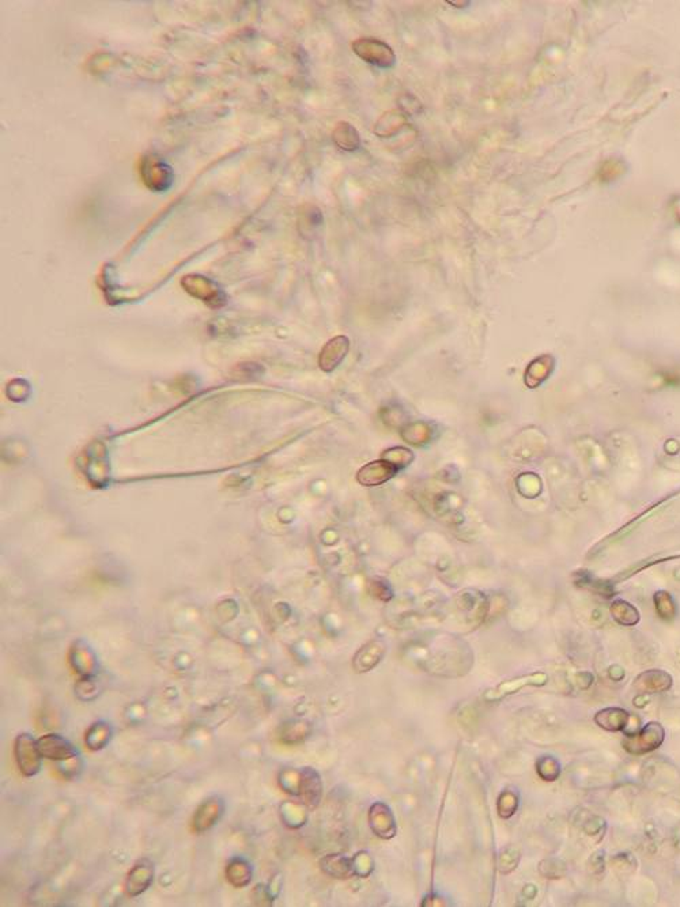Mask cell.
<instances>
[{
	"label": "cell",
	"mask_w": 680,
	"mask_h": 907,
	"mask_svg": "<svg viewBox=\"0 0 680 907\" xmlns=\"http://www.w3.org/2000/svg\"><path fill=\"white\" fill-rule=\"evenodd\" d=\"M449 4H450V6H460V7H464V6H469V1H463V3H462V1H449Z\"/></svg>",
	"instance_id": "obj_26"
},
{
	"label": "cell",
	"mask_w": 680,
	"mask_h": 907,
	"mask_svg": "<svg viewBox=\"0 0 680 907\" xmlns=\"http://www.w3.org/2000/svg\"><path fill=\"white\" fill-rule=\"evenodd\" d=\"M538 774H539L541 780H544L547 782H553L561 774V765H560V762L557 759H554L551 756L541 758L538 762Z\"/></svg>",
	"instance_id": "obj_22"
},
{
	"label": "cell",
	"mask_w": 680,
	"mask_h": 907,
	"mask_svg": "<svg viewBox=\"0 0 680 907\" xmlns=\"http://www.w3.org/2000/svg\"><path fill=\"white\" fill-rule=\"evenodd\" d=\"M15 758L25 777H33L41 770V752L30 733H21L15 740Z\"/></svg>",
	"instance_id": "obj_3"
},
{
	"label": "cell",
	"mask_w": 680,
	"mask_h": 907,
	"mask_svg": "<svg viewBox=\"0 0 680 907\" xmlns=\"http://www.w3.org/2000/svg\"><path fill=\"white\" fill-rule=\"evenodd\" d=\"M320 866L323 868V871L326 873H328L329 876L340 879V880H346V879L352 878V875H355L352 860H349V859H346L345 856H340V854L326 856L323 860L320 861Z\"/></svg>",
	"instance_id": "obj_15"
},
{
	"label": "cell",
	"mask_w": 680,
	"mask_h": 907,
	"mask_svg": "<svg viewBox=\"0 0 680 907\" xmlns=\"http://www.w3.org/2000/svg\"><path fill=\"white\" fill-rule=\"evenodd\" d=\"M369 820H370V827L375 831L378 837L392 838L396 834V824L394 815L389 811L388 807H385L381 803H377L369 814Z\"/></svg>",
	"instance_id": "obj_10"
},
{
	"label": "cell",
	"mask_w": 680,
	"mask_h": 907,
	"mask_svg": "<svg viewBox=\"0 0 680 907\" xmlns=\"http://www.w3.org/2000/svg\"><path fill=\"white\" fill-rule=\"evenodd\" d=\"M332 140L340 150L345 151H355L361 146V137L356 128L347 121H340L335 125L332 131Z\"/></svg>",
	"instance_id": "obj_14"
},
{
	"label": "cell",
	"mask_w": 680,
	"mask_h": 907,
	"mask_svg": "<svg viewBox=\"0 0 680 907\" xmlns=\"http://www.w3.org/2000/svg\"><path fill=\"white\" fill-rule=\"evenodd\" d=\"M111 738H112V728L105 722H97L88 731L85 742L90 749L98 751L109 743Z\"/></svg>",
	"instance_id": "obj_20"
},
{
	"label": "cell",
	"mask_w": 680,
	"mask_h": 907,
	"mask_svg": "<svg viewBox=\"0 0 680 907\" xmlns=\"http://www.w3.org/2000/svg\"><path fill=\"white\" fill-rule=\"evenodd\" d=\"M349 351H350V340L347 336L340 335L333 338L320 352V359H319L320 369H323L324 372L335 371L345 361Z\"/></svg>",
	"instance_id": "obj_6"
},
{
	"label": "cell",
	"mask_w": 680,
	"mask_h": 907,
	"mask_svg": "<svg viewBox=\"0 0 680 907\" xmlns=\"http://www.w3.org/2000/svg\"><path fill=\"white\" fill-rule=\"evenodd\" d=\"M222 815V801L216 797H211L204 801L193 816V830L196 833H204L215 826Z\"/></svg>",
	"instance_id": "obj_9"
},
{
	"label": "cell",
	"mask_w": 680,
	"mask_h": 907,
	"mask_svg": "<svg viewBox=\"0 0 680 907\" xmlns=\"http://www.w3.org/2000/svg\"><path fill=\"white\" fill-rule=\"evenodd\" d=\"M226 878L237 888H242L252 880V868L247 861L235 859L226 868Z\"/></svg>",
	"instance_id": "obj_18"
},
{
	"label": "cell",
	"mask_w": 680,
	"mask_h": 907,
	"mask_svg": "<svg viewBox=\"0 0 680 907\" xmlns=\"http://www.w3.org/2000/svg\"><path fill=\"white\" fill-rule=\"evenodd\" d=\"M407 124V118L399 111H389L380 117L375 123V132L380 138H391L396 135Z\"/></svg>",
	"instance_id": "obj_16"
},
{
	"label": "cell",
	"mask_w": 680,
	"mask_h": 907,
	"mask_svg": "<svg viewBox=\"0 0 680 907\" xmlns=\"http://www.w3.org/2000/svg\"><path fill=\"white\" fill-rule=\"evenodd\" d=\"M385 653V646L382 642L373 641L363 646L361 651L356 653L354 658V667L358 672H366L372 670L375 665L380 663Z\"/></svg>",
	"instance_id": "obj_13"
},
{
	"label": "cell",
	"mask_w": 680,
	"mask_h": 907,
	"mask_svg": "<svg viewBox=\"0 0 680 907\" xmlns=\"http://www.w3.org/2000/svg\"><path fill=\"white\" fill-rule=\"evenodd\" d=\"M546 681H547V674H529V676H524L521 679H517V680H512V681L501 684L497 688V693H495L494 697L498 698V697L509 695L512 693H516L520 688H522L524 686H543Z\"/></svg>",
	"instance_id": "obj_19"
},
{
	"label": "cell",
	"mask_w": 680,
	"mask_h": 907,
	"mask_svg": "<svg viewBox=\"0 0 680 907\" xmlns=\"http://www.w3.org/2000/svg\"><path fill=\"white\" fill-rule=\"evenodd\" d=\"M298 793L306 805L316 807L321 797V782L313 768H305L298 775Z\"/></svg>",
	"instance_id": "obj_11"
},
{
	"label": "cell",
	"mask_w": 680,
	"mask_h": 907,
	"mask_svg": "<svg viewBox=\"0 0 680 907\" xmlns=\"http://www.w3.org/2000/svg\"><path fill=\"white\" fill-rule=\"evenodd\" d=\"M352 48L358 57L377 67L389 69L396 63V55L394 49L381 40L369 37L358 39L352 43Z\"/></svg>",
	"instance_id": "obj_1"
},
{
	"label": "cell",
	"mask_w": 680,
	"mask_h": 907,
	"mask_svg": "<svg viewBox=\"0 0 680 907\" xmlns=\"http://www.w3.org/2000/svg\"><path fill=\"white\" fill-rule=\"evenodd\" d=\"M611 615L619 625L627 628L635 626L639 622L638 609L625 600H615L611 604Z\"/></svg>",
	"instance_id": "obj_17"
},
{
	"label": "cell",
	"mask_w": 680,
	"mask_h": 907,
	"mask_svg": "<svg viewBox=\"0 0 680 907\" xmlns=\"http://www.w3.org/2000/svg\"><path fill=\"white\" fill-rule=\"evenodd\" d=\"M154 878V868L151 862L147 860L138 862L127 878L125 888L130 896H138L143 894L151 883Z\"/></svg>",
	"instance_id": "obj_8"
},
{
	"label": "cell",
	"mask_w": 680,
	"mask_h": 907,
	"mask_svg": "<svg viewBox=\"0 0 680 907\" xmlns=\"http://www.w3.org/2000/svg\"><path fill=\"white\" fill-rule=\"evenodd\" d=\"M37 745L43 758H47L55 762H64L79 755L75 747L71 745L69 740L55 733L41 736L37 740Z\"/></svg>",
	"instance_id": "obj_4"
},
{
	"label": "cell",
	"mask_w": 680,
	"mask_h": 907,
	"mask_svg": "<svg viewBox=\"0 0 680 907\" xmlns=\"http://www.w3.org/2000/svg\"><path fill=\"white\" fill-rule=\"evenodd\" d=\"M595 722L604 731L609 732H620L629 726L630 716L625 709L620 707H607L600 710L595 716Z\"/></svg>",
	"instance_id": "obj_12"
},
{
	"label": "cell",
	"mask_w": 680,
	"mask_h": 907,
	"mask_svg": "<svg viewBox=\"0 0 680 907\" xmlns=\"http://www.w3.org/2000/svg\"><path fill=\"white\" fill-rule=\"evenodd\" d=\"M398 471H399V464L387 462V460H380L363 466L358 472V480L365 486H378L387 482L388 479L394 478Z\"/></svg>",
	"instance_id": "obj_7"
},
{
	"label": "cell",
	"mask_w": 680,
	"mask_h": 907,
	"mask_svg": "<svg viewBox=\"0 0 680 907\" xmlns=\"http://www.w3.org/2000/svg\"><path fill=\"white\" fill-rule=\"evenodd\" d=\"M518 797L512 791H504L498 798V814L501 817H511L516 814Z\"/></svg>",
	"instance_id": "obj_24"
},
{
	"label": "cell",
	"mask_w": 680,
	"mask_h": 907,
	"mask_svg": "<svg viewBox=\"0 0 680 907\" xmlns=\"http://www.w3.org/2000/svg\"><path fill=\"white\" fill-rule=\"evenodd\" d=\"M672 687V676L661 670H651L638 674L634 680V690L639 695L661 694Z\"/></svg>",
	"instance_id": "obj_5"
},
{
	"label": "cell",
	"mask_w": 680,
	"mask_h": 907,
	"mask_svg": "<svg viewBox=\"0 0 680 907\" xmlns=\"http://www.w3.org/2000/svg\"><path fill=\"white\" fill-rule=\"evenodd\" d=\"M505 853H506V857H508V859H505V856H501V864H499V866H501V871H502L504 873H509V872H512V871L516 868V865L518 864V853H517L515 849L506 850ZM505 853H504V854H505Z\"/></svg>",
	"instance_id": "obj_25"
},
{
	"label": "cell",
	"mask_w": 680,
	"mask_h": 907,
	"mask_svg": "<svg viewBox=\"0 0 680 907\" xmlns=\"http://www.w3.org/2000/svg\"><path fill=\"white\" fill-rule=\"evenodd\" d=\"M665 732L661 723L648 722L639 732L627 735L623 740V748L633 755H644L657 749L664 743Z\"/></svg>",
	"instance_id": "obj_2"
},
{
	"label": "cell",
	"mask_w": 680,
	"mask_h": 907,
	"mask_svg": "<svg viewBox=\"0 0 680 907\" xmlns=\"http://www.w3.org/2000/svg\"><path fill=\"white\" fill-rule=\"evenodd\" d=\"M539 871L546 879L558 880V879H562L566 875V865L563 861L550 859L540 862Z\"/></svg>",
	"instance_id": "obj_23"
},
{
	"label": "cell",
	"mask_w": 680,
	"mask_h": 907,
	"mask_svg": "<svg viewBox=\"0 0 680 907\" xmlns=\"http://www.w3.org/2000/svg\"><path fill=\"white\" fill-rule=\"evenodd\" d=\"M655 605H656L657 614L662 621H672L675 618L676 604L668 592L665 590L657 592L655 595Z\"/></svg>",
	"instance_id": "obj_21"
}]
</instances>
